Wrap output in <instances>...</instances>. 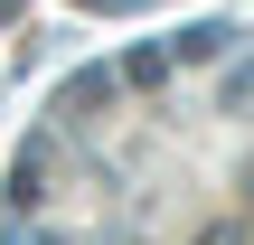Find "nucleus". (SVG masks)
Listing matches in <instances>:
<instances>
[{
	"mask_svg": "<svg viewBox=\"0 0 254 245\" xmlns=\"http://www.w3.org/2000/svg\"><path fill=\"white\" fill-rule=\"evenodd\" d=\"M245 47V28L236 19H189L179 28V47H170V66H217V57H236Z\"/></svg>",
	"mask_w": 254,
	"mask_h": 245,
	"instance_id": "nucleus-1",
	"label": "nucleus"
},
{
	"mask_svg": "<svg viewBox=\"0 0 254 245\" xmlns=\"http://www.w3.org/2000/svg\"><path fill=\"white\" fill-rule=\"evenodd\" d=\"M113 76H123V85H170V47H132Z\"/></svg>",
	"mask_w": 254,
	"mask_h": 245,
	"instance_id": "nucleus-2",
	"label": "nucleus"
},
{
	"mask_svg": "<svg viewBox=\"0 0 254 245\" xmlns=\"http://www.w3.org/2000/svg\"><path fill=\"white\" fill-rule=\"evenodd\" d=\"M104 94H113V66H85V76H75V85H66V94H57V104H66V113H75V104H104Z\"/></svg>",
	"mask_w": 254,
	"mask_h": 245,
	"instance_id": "nucleus-3",
	"label": "nucleus"
},
{
	"mask_svg": "<svg viewBox=\"0 0 254 245\" xmlns=\"http://www.w3.org/2000/svg\"><path fill=\"white\" fill-rule=\"evenodd\" d=\"M38 170H47V151H19V170H9V208H38Z\"/></svg>",
	"mask_w": 254,
	"mask_h": 245,
	"instance_id": "nucleus-4",
	"label": "nucleus"
},
{
	"mask_svg": "<svg viewBox=\"0 0 254 245\" xmlns=\"http://www.w3.org/2000/svg\"><path fill=\"white\" fill-rule=\"evenodd\" d=\"M236 104H254V57L236 66V76H226V113H236Z\"/></svg>",
	"mask_w": 254,
	"mask_h": 245,
	"instance_id": "nucleus-5",
	"label": "nucleus"
}]
</instances>
